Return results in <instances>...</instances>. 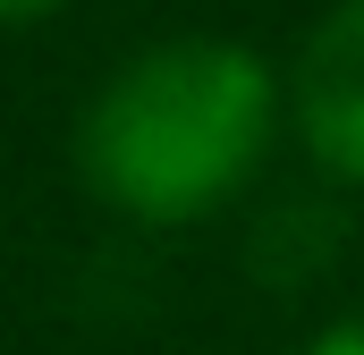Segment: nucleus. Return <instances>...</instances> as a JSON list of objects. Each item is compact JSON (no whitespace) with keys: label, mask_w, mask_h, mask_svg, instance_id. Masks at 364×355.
Returning a JSON list of instances; mask_svg holds the SVG:
<instances>
[{"label":"nucleus","mask_w":364,"mask_h":355,"mask_svg":"<svg viewBox=\"0 0 364 355\" xmlns=\"http://www.w3.org/2000/svg\"><path fill=\"white\" fill-rule=\"evenodd\" d=\"M60 0H0V34H17V26H43Z\"/></svg>","instance_id":"obj_4"},{"label":"nucleus","mask_w":364,"mask_h":355,"mask_svg":"<svg viewBox=\"0 0 364 355\" xmlns=\"http://www.w3.org/2000/svg\"><path fill=\"white\" fill-rule=\"evenodd\" d=\"M288 85L237 34H161L127 51L77 119V178L127 229H195L272 170Z\"/></svg>","instance_id":"obj_1"},{"label":"nucleus","mask_w":364,"mask_h":355,"mask_svg":"<svg viewBox=\"0 0 364 355\" xmlns=\"http://www.w3.org/2000/svg\"><path fill=\"white\" fill-rule=\"evenodd\" d=\"M288 136L331 186L364 195V0H331L288 60Z\"/></svg>","instance_id":"obj_2"},{"label":"nucleus","mask_w":364,"mask_h":355,"mask_svg":"<svg viewBox=\"0 0 364 355\" xmlns=\"http://www.w3.org/2000/svg\"><path fill=\"white\" fill-rule=\"evenodd\" d=\"M296 355H364V313H348V322H331V330H314Z\"/></svg>","instance_id":"obj_3"}]
</instances>
